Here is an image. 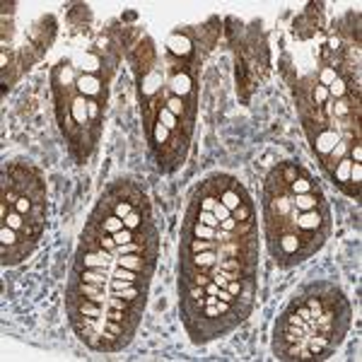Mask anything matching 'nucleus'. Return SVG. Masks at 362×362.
<instances>
[{
  "label": "nucleus",
  "instance_id": "f03ea898",
  "mask_svg": "<svg viewBox=\"0 0 362 362\" xmlns=\"http://www.w3.org/2000/svg\"><path fill=\"white\" fill-rule=\"evenodd\" d=\"M167 46H169V54H172L174 58H179V61H189L191 54H194V49H196L194 39H191L186 32H181V29H177V32L167 39Z\"/></svg>",
  "mask_w": 362,
  "mask_h": 362
},
{
  "label": "nucleus",
  "instance_id": "f257e3e1",
  "mask_svg": "<svg viewBox=\"0 0 362 362\" xmlns=\"http://www.w3.org/2000/svg\"><path fill=\"white\" fill-rule=\"evenodd\" d=\"M350 326V305L331 283H312L293 297L273 334L280 360H326Z\"/></svg>",
  "mask_w": 362,
  "mask_h": 362
}]
</instances>
